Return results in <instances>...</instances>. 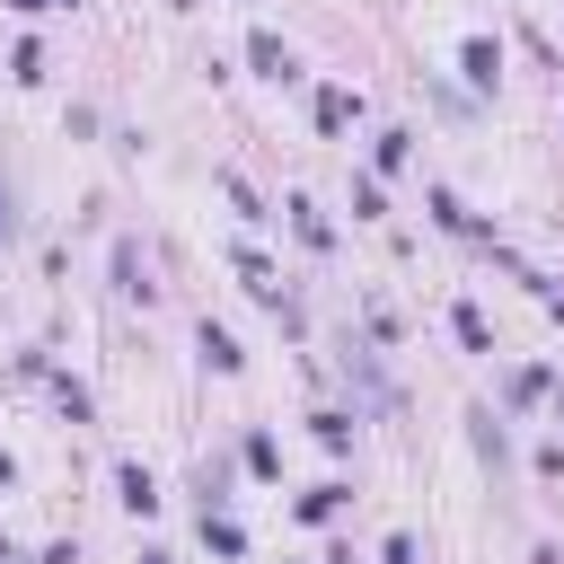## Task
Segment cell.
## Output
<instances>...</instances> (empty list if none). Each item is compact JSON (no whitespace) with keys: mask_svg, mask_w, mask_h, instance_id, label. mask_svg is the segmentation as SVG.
<instances>
[{"mask_svg":"<svg viewBox=\"0 0 564 564\" xmlns=\"http://www.w3.org/2000/svg\"><path fill=\"white\" fill-rule=\"evenodd\" d=\"M546 388H555V370H546V361H520V370H511V388H502V405H511V414H529Z\"/></svg>","mask_w":564,"mask_h":564,"instance_id":"12","label":"cell"},{"mask_svg":"<svg viewBox=\"0 0 564 564\" xmlns=\"http://www.w3.org/2000/svg\"><path fill=\"white\" fill-rule=\"evenodd\" d=\"M9 79H18V88H35V79H44V44H35V35H18V44H9Z\"/></svg>","mask_w":564,"mask_h":564,"instance_id":"20","label":"cell"},{"mask_svg":"<svg viewBox=\"0 0 564 564\" xmlns=\"http://www.w3.org/2000/svg\"><path fill=\"white\" fill-rule=\"evenodd\" d=\"M35 564H79V538H53V546H44Z\"/></svg>","mask_w":564,"mask_h":564,"instance_id":"22","label":"cell"},{"mask_svg":"<svg viewBox=\"0 0 564 564\" xmlns=\"http://www.w3.org/2000/svg\"><path fill=\"white\" fill-rule=\"evenodd\" d=\"M449 335H458V352L494 361V326H485V308H476V300H449Z\"/></svg>","mask_w":564,"mask_h":564,"instance_id":"7","label":"cell"},{"mask_svg":"<svg viewBox=\"0 0 564 564\" xmlns=\"http://www.w3.org/2000/svg\"><path fill=\"white\" fill-rule=\"evenodd\" d=\"M141 564H176V555H167V546H150V555H141Z\"/></svg>","mask_w":564,"mask_h":564,"instance_id":"27","label":"cell"},{"mask_svg":"<svg viewBox=\"0 0 564 564\" xmlns=\"http://www.w3.org/2000/svg\"><path fill=\"white\" fill-rule=\"evenodd\" d=\"M212 185H220V203H229V212H238V220H247V229H264V220H273V212H264V203H256V185H247V176H238V167H212Z\"/></svg>","mask_w":564,"mask_h":564,"instance_id":"8","label":"cell"},{"mask_svg":"<svg viewBox=\"0 0 564 564\" xmlns=\"http://www.w3.org/2000/svg\"><path fill=\"white\" fill-rule=\"evenodd\" d=\"M247 70H256V79H282V88H291V79H300V53H291V44L273 35V26H256V35H247Z\"/></svg>","mask_w":564,"mask_h":564,"instance_id":"3","label":"cell"},{"mask_svg":"<svg viewBox=\"0 0 564 564\" xmlns=\"http://www.w3.org/2000/svg\"><path fill=\"white\" fill-rule=\"evenodd\" d=\"M203 546H212L220 564H238V555H247V529H238L229 511H212V502H203Z\"/></svg>","mask_w":564,"mask_h":564,"instance_id":"16","label":"cell"},{"mask_svg":"<svg viewBox=\"0 0 564 564\" xmlns=\"http://www.w3.org/2000/svg\"><path fill=\"white\" fill-rule=\"evenodd\" d=\"M9 564H18V555H9Z\"/></svg>","mask_w":564,"mask_h":564,"instance_id":"31","label":"cell"},{"mask_svg":"<svg viewBox=\"0 0 564 564\" xmlns=\"http://www.w3.org/2000/svg\"><path fill=\"white\" fill-rule=\"evenodd\" d=\"M423 212H432V229H449V238H476V247H494V229L449 194V185H423Z\"/></svg>","mask_w":564,"mask_h":564,"instance_id":"1","label":"cell"},{"mask_svg":"<svg viewBox=\"0 0 564 564\" xmlns=\"http://www.w3.org/2000/svg\"><path fill=\"white\" fill-rule=\"evenodd\" d=\"M458 79H467L476 97H494V79H502V44H494V35H467V44H458Z\"/></svg>","mask_w":564,"mask_h":564,"instance_id":"5","label":"cell"},{"mask_svg":"<svg viewBox=\"0 0 564 564\" xmlns=\"http://www.w3.org/2000/svg\"><path fill=\"white\" fill-rule=\"evenodd\" d=\"M238 467H247L256 485H273V476H282V441H273V432H247V441H238Z\"/></svg>","mask_w":564,"mask_h":564,"instance_id":"14","label":"cell"},{"mask_svg":"<svg viewBox=\"0 0 564 564\" xmlns=\"http://www.w3.org/2000/svg\"><path fill=\"white\" fill-rule=\"evenodd\" d=\"M9 9H18V18H44V9H62V0H9Z\"/></svg>","mask_w":564,"mask_h":564,"instance_id":"25","label":"cell"},{"mask_svg":"<svg viewBox=\"0 0 564 564\" xmlns=\"http://www.w3.org/2000/svg\"><path fill=\"white\" fill-rule=\"evenodd\" d=\"M405 159H414V132H397V123H388V132L370 141V176H397Z\"/></svg>","mask_w":564,"mask_h":564,"instance_id":"18","label":"cell"},{"mask_svg":"<svg viewBox=\"0 0 564 564\" xmlns=\"http://www.w3.org/2000/svg\"><path fill=\"white\" fill-rule=\"evenodd\" d=\"M352 220H388V194H379V176H370V167L352 176Z\"/></svg>","mask_w":564,"mask_h":564,"instance_id":"21","label":"cell"},{"mask_svg":"<svg viewBox=\"0 0 564 564\" xmlns=\"http://www.w3.org/2000/svg\"><path fill=\"white\" fill-rule=\"evenodd\" d=\"M115 291H123V300H150V291H159V282H150V256H141L132 238H115Z\"/></svg>","mask_w":564,"mask_h":564,"instance_id":"9","label":"cell"},{"mask_svg":"<svg viewBox=\"0 0 564 564\" xmlns=\"http://www.w3.org/2000/svg\"><path fill=\"white\" fill-rule=\"evenodd\" d=\"M229 273H238V282H247V300H264V308H273V317H282V308H291V300H282V273H273V264H264V256H256V247H247V238H238V247H229Z\"/></svg>","mask_w":564,"mask_h":564,"instance_id":"2","label":"cell"},{"mask_svg":"<svg viewBox=\"0 0 564 564\" xmlns=\"http://www.w3.org/2000/svg\"><path fill=\"white\" fill-rule=\"evenodd\" d=\"M9 555H18V546H9V529H0V564H9Z\"/></svg>","mask_w":564,"mask_h":564,"instance_id":"28","label":"cell"},{"mask_svg":"<svg viewBox=\"0 0 564 564\" xmlns=\"http://www.w3.org/2000/svg\"><path fill=\"white\" fill-rule=\"evenodd\" d=\"M115 502H123L132 520H150V511H159V476H150L141 458H123V467H115Z\"/></svg>","mask_w":564,"mask_h":564,"instance_id":"6","label":"cell"},{"mask_svg":"<svg viewBox=\"0 0 564 564\" xmlns=\"http://www.w3.org/2000/svg\"><path fill=\"white\" fill-rule=\"evenodd\" d=\"M9 485H18V458H9V449H0V494H9Z\"/></svg>","mask_w":564,"mask_h":564,"instance_id":"26","label":"cell"},{"mask_svg":"<svg viewBox=\"0 0 564 564\" xmlns=\"http://www.w3.org/2000/svg\"><path fill=\"white\" fill-rule=\"evenodd\" d=\"M467 432H476V458H485V467H502V458H511V432H502V414H494V405H476V414H467Z\"/></svg>","mask_w":564,"mask_h":564,"instance_id":"13","label":"cell"},{"mask_svg":"<svg viewBox=\"0 0 564 564\" xmlns=\"http://www.w3.org/2000/svg\"><path fill=\"white\" fill-rule=\"evenodd\" d=\"M282 220H291V238H300L308 256H335V220H326L308 194H282Z\"/></svg>","mask_w":564,"mask_h":564,"instance_id":"4","label":"cell"},{"mask_svg":"<svg viewBox=\"0 0 564 564\" xmlns=\"http://www.w3.org/2000/svg\"><path fill=\"white\" fill-rule=\"evenodd\" d=\"M344 502H352V485H308V494L291 502V520H308V529H326V520H335Z\"/></svg>","mask_w":564,"mask_h":564,"instance_id":"15","label":"cell"},{"mask_svg":"<svg viewBox=\"0 0 564 564\" xmlns=\"http://www.w3.org/2000/svg\"><path fill=\"white\" fill-rule=\"evenodd\" d=\"M379 564H414V538H405V529H397V538H388V546H379Z\"/></svg>","mask_w":564,"mask_h":564,"instance_id":"23","label":"cell"},{"mask_svg":"<svg viewBox=\"0 0 564 564\" xmlns=\"http://www.w3.org/2000/svg\"><path fill=\"white\" fill-rule=\"evenodd\" d=\"M308 432H317V449H335V458L352 449V414H344V405H317V414H308Z\"/></svg>","mask_w":564,"mask_h":564,"instance_id":"19","label":"cell"},{"mask_svg":"<svg viewBox=\"0 0 564 564\" xmlns=\"http://www.w3.org/2000/svg\"><path fill=\"white\" fill-rule=\"evenodd\" d=\"M555 423H564V388H555Z\"/></svg>","mask_w":564,"mask_h":564,"instance_id":"29","label":"cell"},{"mask_svg":"<svg viewBox=\"0 0 564 564\" xmlns=\"http://www.w3.org/2000/svg\"><path fill=\"white\" fill-rule=\"evenodd\" d=\"M194 352H203V370H220V379H238V361H247V352H238V335H229V326H212V317H203Z\"/></svg>","mask_w":564,"mask_h":564,"instance_id":"10","label":"cell"},{"mask_svg":"<svg viewBox=\"0 0 564 564\" xmlns=\"http://www.w3.org/2000/svg\"><path fill=\"white\" fill-rule=\"evenodd\" d=\"M352 115H361V88H352V97H344V88H317V132H326V141H335Z\"/></svg>","mask_w":564,"mask_h":564,"instance_id":"17","label":"cell"},{"mask_svg":"<svg viewBox=\"0 0 564 564\" xmlns=\"http://www.w3.org/2000/svg\"><path fill=\"white\" fill-rule=\"evenodd\" d=\"M62 9H79V0H62Z\"/></svg>","mask_w":564,"mask_h":564,"instance_id":"30","label":"cell"},{"mask_svg":"<svg viewBox=\"0 0 564 564\" xmlns=\"http://www.w3.org/2000/svg\"><path fill=\"white\" fill-rule=\"evenodd\" d=\"M9 238H18V194L0 185V247H9Z\"/></svg>","mask_w":564,"mask_h":564,"instance_id":"24","label":"cell"},{"mask_svg":"<svg viewBox=\"0 0 564 564\" xmlns=\"http://www.w3.org/2000/svg\"><path fill=\"white\" fill-rule=\"evenodd\" d=\"M44 388H53V405H62L70 423H97V397H88V379H70V370H53V361H44Z\"/></svg>","mask_w":564,"mask_h":564,"instance_id":"11","label":"cell"}]
</instances>
